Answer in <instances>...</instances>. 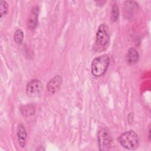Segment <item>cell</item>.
<instances>
[{
    "label": "cell",
    "instance_id": "obj_5",
    "mask_svg": "<svg viewBox=\"0 0 151 151\" xmlns=\"http://www.w3.org/2000/svg\"><path fill=\"white\" fill-rule=\"evenodd\" d=\"M43 90L42 83L37 79H33L29 81L26 87V93L29 98L38 97Z\"/></svg>",
    "mask_w": 151,
    "mask_h": 151
},
{
    "label": "cell",
    "instance_id": "obj_10",
    "mask_svg": "<svg viewBox=\"0 0 151 151\" xmlns=\"http://www.w3.org/2000/svg\"><path fill=\"white\" fill-rule=\"evenodd\" d=\"M119 16V10L117 4L116 3H114L111 6V19L112 21L115 22L116 21Z\"/></svg>",
    "mask_w": 151,
    "mask_h": 151
},
{
    "label": "cell",
    "instance_id": "obj_6",
    "mask_svg": "<svg viewBox=\"0 0 151 151\" xmlns=\"http://www.w3.org/2000/svg\"><path fill=\"white\" fill-rule=\"evenodd\" d=\"M39 11V7L37 5H35L31 9L30 11L27 24L28 28L31 30H34L37 26Z\"/></svg>",
    "mask_w": 151,
    "mask_h": 151
},
{
    "label": "cell",
    "instance_id": "obj_13",
    "mask_svg": "<svg viewBox=\"0 0 151 151\" xmlns=\"http://www.w3.org/2000/svg\"><path fill=\"white\" fill-rule=\"evenodd\" d=\"M8 9V5L7 2L5 1H0V15L1 19L6 14Z\"/></svg>",
    "mask_w": 151,
    "mask_h": 151
},
{
    "label": "cell",
    "instance_id": "obj_2",
    "mask_svg": "<svg viewBox=\"0 0 151 151\" xmlns=\"http://www.w3.org/2000/svg\"><path fill=\"white\" fill-rule=\"evenodd\" d=\"M110 63L108 55L103 54L95 58L91 64L92 74L95 77H100L106 71Z\"/></svg>",
    "mask_w": 151,
    "mask_h": 151
},
{
    "label": "cell",
    "instance_id": "obj_12",
    "mask_svg": "<svg viewBox=\"0 0 151 151\" xmlns=\"http://www.w3.org/2000/svg\"><path fill=\"white\" fill-rule=\"evenodd\" d=\"M21 111L24 116H31L34 114L35 110L33 106L30 105L24 106L21 108Z\"/></svg>",
    "mask_w": 151,
    "mask_h": 151
},
{
    "label": "cell",
    "instance_id": "obj_9",
    "mask_svg": "<svg viewBox=\"0 0 151 151\" xmlns=\"http://www.w3.org/2000/svg\"><path fill=\"white\" fill-rule=\"evenodd\" d=\"M139 58V54L138 52L133 48H130L129 49L127 55L126 60L129 64L136 63Z\"/></svg>",
    "mask_w": 151,
    "mask_h": 151
},
{
    "label": "cell",
    "instance_id": "obj_7",
    "mask_svg": "<svg viewBox=\"0 0 151 151\" xmlns=\"http://www.w3.org/2000/svg\"><path fill=\"white\" fill-rule=\"evenodd\" d=\"M63 83V77L60 75L55 76L47 84V87L48 92L51 94L55 93L59 90Z\"/></svg>",
    "mask_w": 151,
    "mask_h": 151
},
{
    "label": "cell",
    "instance_id": "obj_3",
    "mask_svg": "<svg viewBox=\"0 0 151 151\" xmlns=\"http://www.w3.org/2000/svg\"><path fill=\"white\" fill-rule=\"evenodd\" d=\"M110 42V34L109 27L105 24H101L96 33V48L97 51L106 50Z\"/></svg>",
    "mask_w": 151,
    "mask_h": 151
},
{
    "label": "cell",
    "instance_id": "obj_4",
    "mask_svg": "<svg viewBox=\"0 0 151 151\" xmlns=\"http://www.w3.org/2000/svg\"><path fill=\"white\" fill-rule=\"evenodd\" d=\"M99 149L100 150H108L111 145V136L109 130L106 127L100 129L97 134Z\"/></svg>",
    "mask_w": 151,
    "mask_h": 151
},
{
    "label": "cell",
    "instance_id": "obj_8",
    "mask_svg": "<svg viewBox=\"0 0 151 151\" xmlns=\"http://www.w3.org/2000/svg\"><path fill=\"white\" fill-rule=\"evenodd\" d=\"M17 135L19 143L21 147H24L26 144L27 139V131L24 126L22 124H19L18 126L17 130Z\"/></svg>",
    "mask_w": 151,
    "mask_h": 151
},
{
    "label": "cell",
    "instance_id": "obj_11",
    "mask_svg": "<svg viewBox=\"0 0 151 151\" xmlns=\"http://www.w3.org/2000/svg\"><path fill=\"white\" fill-rule=\"evenodd\" d=\"M24 39V32L21 29H17L14 34V40L17 44L22 43Z\"/></svg>",
    "mask_w": 151,
    "mask_h": 151
},
{
    "label": "cell",
    "instance_id": "obj_1",
    "mask_svg": "<svg viewBox=\"0 0 151 151\" xmlns=\"http://www.w3.org/2000/svg\"><path fill=\"white\" fill-rule=\"evenodd\" d=\"M122 147L128 150H135L138 148L140 140L138 135L133 130H129L122 133L118 138Z\"/></svg>",
    "mask_w": 151,
    "mask_h": 151
}]
</instances>
